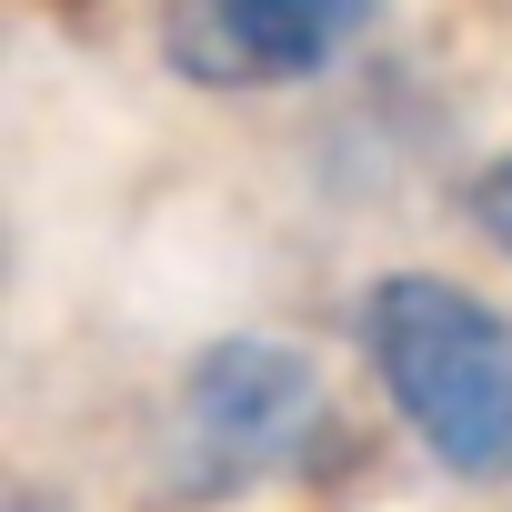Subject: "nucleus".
I'll use <instances>...</instances> for the list:
<instances>
[{"mask_svg":"<svg viewBox=\"0 0 512 512\" xmlns=\"http://www.w3.org/2000/svg\"><path fill=\"white\" fill-rule=\"evenodd\" d=\"M462 221L502 251V262H512V151H492V161L462 181Z\"/></svg>","mask_w":512,"mask_h":512,"instance_id":"nucleus-4","label":"nucleus"},{"mask_svg":"<svg viewBox=\"0 0 512 512\" xmlns=\"http://www.w3.org/2000/svg\"><path fill=\"white\" fill-rule=\"evenodd\" d=\"M342 452L332 372L282 332H221L201 342L151 422V482L181 512H221L272 482H312Z\"/></svg>","mask_w":512,"mask_h":512,"instance_id":"nucleus-2","label":"nucleus"},{"mask_svg":"<svg viewBox=\"0 0 512 512\" xmlns=\"http://www.w3.org/2000/svg\"><path fill=\"white\" fill-rule=\"evenodd\" d=\"M11 512H71V502H61L51 482H21V492H11Z\"/></svg>","mask_w":512,"mask_h":512,"instance_id":"nucleus-5","label":"nucleus"},{"mask_svg":"<svg viewBox=\"0 0 512 512\" xmlns=\"http://www.w3.org/2000/svg\"><path fill=\"white\" fill-rule=\"evenodd\" d=\"M352 352L402 442L452 482H512V312L432 262H392L352 292Z\"/></svg>","mask_w":512,"mask_h":512,"instance_id":"nucleus-1","label":"nucleus"},{"mask_svg":"<svg viewBox=\"0 0 512 512\" xmlns=\"http://www.w3.org/2000/svg\"><path fill=\"white\" fill-rule=\"evenodd\" d=\"M71 11H91V0H71Z\"/></svg>","mask_w":512,"mask_h":512,"instance_id":"nucleus-6","label":"nucleus"},{"mask_svg":"<svg viewBox=\"0 0 512 512\" xmlns=\"http://www.w3.org/2000/svg\"><path fill=\"white\" fill-rule=\"evenodd\" d=\"M392 0H161L151 11V61L181 91L211 101H272V91H322L362 61Z\"/></svg>","mask_w":512,"mask_h":512,"instance_id":"nucleus-3","label":"nucleus"}]
</instances>
